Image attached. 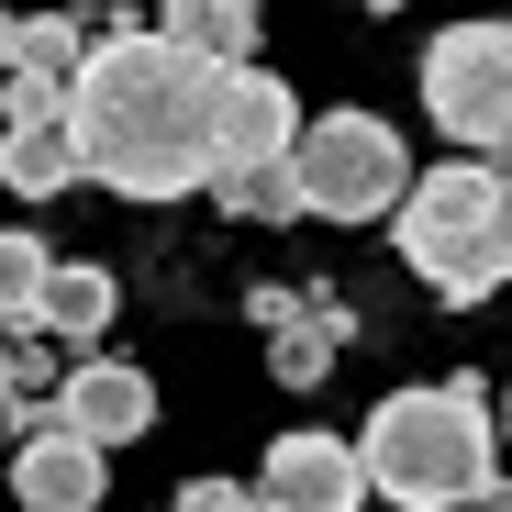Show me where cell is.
Listing matches in <instances>:
<instances>
[{
    "instance_id": "cell-1",
    "label": "cell",
    "mask_w": 512,
    "mask_h": 512,
    "mask_svg": "<svg viewBox=\"0 0 512 512\" xmlns=\"http://www.w3.org/2000/svg\"><path fill=\"white\" fill-rule=\"evenodd\" d=\"M67 123H78V156L90 179L123 190V201H179V190H212V123H223V67L190 56L167 23H123V34H90L67 78Z\"/></svg>"
},
{
    "instance_id": "cell-2",
    "label": "cell",
    "mask_w": 512,
    "mask_h": 512,
    "mask_svg": "<svg viewBox=\"0 0 512 512\" xmlns=\"http://www.w3.org/2000/svg\"><path fill=\"white\" fill-rule=\"evenodd\" d=\"M368 490L390 512H479L501 501V435H490V401L479 379H435V390H390L368 412Z\"/></svg>"
},
{
    "instance_id": "cell-3",
    "label": "cell",
    "mask_w": 512,
    "mask_h": 512,
    "mask_svg": "<svg viewBox=\"0 0 512 512\" xmlns=\"http://www.w3.org/2000/svg\"><path fill=\"white\" fill-rule=\"evenodd\" d=\"M401 268L435 290V301H490L512 279V156H457V167H423L390 212Z\"/></svg>"
},
{
    "instance_id": "cell-4",
    "label": "cell",
    "mask_w": 512,
    "mask_h": 512,
    "mask_svg": "<svg viewBox=\"0 0 512 512\" xmlns=\"http://www.w3.org/2000/svg\"><path fill=\"white\" fill-rule=\"evenodd\" d=\"M301 201L312 223H390L401 190H412V145L379 123V112H301Z\"/></svg>"
},
{
    "instance_id": "cell-5",
    "label": "cell",
    "mask_w": 512,
    "mask_h": 512,
    "mask_svg": "<svg viewBox=\"0 0 512 512\" xmlns=\"http://www.w3.org/2000/svg\"><path fill=\"white\" fill-rule=\"evenodd\" d=\"M423 112L468 156H512V23H446L423 45Z\"/></svg>"
},
{
    "instance_id": "cell-6",
    "label": "cell",
    "mask_w": 512,
    "mask_h": 512,
    "mask_svg": "<svg viewBox=\"0 0 512 512\" xmlns=\"http://www.w3.org/2000/svg\"><path fill=\"white\" fill-rule=\"evenodd\" d=\"M256 501H279V512H368V457L357 435H323V423H290V435L268 446V468H256Z\"/></svg>"
},
{
    "instance_id": "cell-7",
    "label": "cell",
    "mask_w": 512,
    "mask_h": 512,
    "mask_svg": "<svg viewBox=\"0 0 512 512\" xmlns=\"http://www.w3.org/2000/svg\"><path fill=\"white\" fill-rule=\"evenodd\" d=\"M45 412L67 423V435H90V446H145L156 435V379L134 357H78Z\"/></svg>"
},
{
    "instance_id": "cell-8",
    "label": "cell",
    "mask_w": 512,
    "mask_h": 512,
    "mask_svg": "<svg viewBox=\"0 0 512 512\" xmlns=\"http://www.w3.org/2000/svg\"><path fill=\"white\" fill-rule=\"evenodd\" d=\"M12 501L23 512H101L112 501V446L67 435V423L45 412L34 435H23V457H12Z\"/></svg>"
},
{
    "instance_id": "cell-9",
    "label": "cell",
    "mask_w": 512,
    "mask_h": 512,
    "mask_svg": "<svg viewBox=\"0 0 512 512\" xmlns=\"http://www.w3.org/2000/svg\"><path fill=\"white\" fill-rule=\"evenodd\" d=\"M301 145V101L279 67H223V123H212V179L223 167H268Z\"/></svg>"
},
{
    "instance_id": "cell-10",
    "label": "cell",
    "mask_w": 512,
    "mask_h": 512,
    "mask_svg": "<svg viewBox=\"0 0 512 512\" xmlns=\"http://www.w3.org/2000/svg\"><path fill=\"white\" fill-rule=\"evenodd\" d=\"M245 312L268 323V368H279L290 390L334 379V346H346V334H357V312L334 301V290H256Z\"/></svg>"
},
{
    "instance_id": "cell-11",
    "label": "cell",
    "mask_w": 512,
    "mask_h": 512,
    "mask_svg": "<svg viewBox=\"0 0 512 512\" xmlns=\"http://www.w3.org/2000/svg\"><path fill=\"white\" fill-rule=\"evenodd\" d=\"M90 179V156H78V123L67 112H34V123H0V190L12 201H56Z\"/></svg>"
},
{
    "instance_id": "cell-12",
    "label": "cell",
    "mask_w": 512,
    "mask_h": 512,
    "mask_svg": "<svg viewBox=\"0 0 512 512\" xmlns=\"http://www.w3.org/2000/svg\"><path fill=\"white\" fill-rule=\"evenodd\" d=\"M112 268H90V256H56V279H45V334L56 346H101L112 334Z\"/></svg>"
},
{
    "instance_id": "cell-13",
    "label": "cell",
    "mask_w": 512,
    "mask_h": 512,
    "mask_svg": "<svg viewBox=\"0 0 512 512\" xmlns=\"http://www.w3.org/2000/svg\"><path fill=\"white\" fill-rule=\"evenodd\" d=\"M156 23L190 56H212V67H256V0H167Z\"/></svg>"
},
{
    "instance_id": "cell-14",
    "label": "cell",
    "mask_w": 512,
    "mask_h": 512,
    "mask_svg": "<svg viewBox=\"0 0 512 512\" xmlns=\"http://www.w3.org/2000/svg\"><path fill=\"white\" fill-rule=\"evenodd\" d=\"M45 279H56V245L34 223H12L0 234V323L12 334H45Z\"/></svg>"
},
{
    "instance_id": "cell-15",
    "label": "cell",
    "mask_w": 512,
    "mask_h": 512,
    "mask_svg": "<svg viewBox=\"0 0 512 512\" xmlns=\"http://www.w3.org/2000/svg\"><path fill=\"white\" fill-rule=\"evenodd\" d=\"M212 201H223V212H245V223H312L301 167H290V156H268V167H223V179H212Z\"/></svg>"
},
{
    "instance_id": "cell-16",
    "label": "cell",
    "mask_w": 512,
    "mask_h": 512,
    "mask_svg": "<svg viewBox=\"0 0 512 512\" xmlns=\"http://www.w3.org/2000/svg\"><path fill=\"white\" fill-rule=\"evenodd\" d=\"M90 12H23L12 23V67H34V78H78V56H90ZM12 67H0V78H12Z\"/></svg>"
},
{
    "instance_id": "cell-17",
    "label": "cell",
    "mask_w": 512,
    "mask_h": 512,
    "mask_svg": "<svg viewBox=\"0 0 512 512\" xmlns=\"http://www.w3.org/2000/svg\"><path fill=\"white\" fill-rule=\"evenodd\" d=\"M34 112H67V78H34V67H12V78H0V123H34Z\"/></svg>"
},
{
    "instance_id": "cell-18",
    "label": "cell",
    "mask_w": 512,
    "mask_h": 512,
    "mask_svg": "<svg viewBox=\"0 0 512 512\" xmlns=\"http://www.w3.org/2000/svg\"><path fill=\"white\" fill-rule=\"evenodd\" d=\"M167 512H279V501H245L234 479H190L179 501H167Z\"/></svg>"
},
{
    "instance_id": "cell-19",
    "label": "cell",
    "mask_w": 512,
    "mask_h": 512,
    "mask_svg": "<svg viewBox=\"0 0 512 512\" xmlns=\"http://www.w3.org/2000/svg\"><path fill=\"white\" fill-rule=\"evenodd\" d=\"M0 423H23V435L45 423V412H34V390H23V368H12V346H0Z\"/></svg>"
},
{
    "instance_id": "cell-20",
    "label": "cell",
    "mask_w": 512,
    "mask_h": 512,
    "mask_svg": "<svg viewBox=\"0 0 512 512\" xmlns=\"http://www.w3.org/2000/svg\"><path fill=\"white\" fill-rule=\"evenodd\" d=\"M12 23H23V12H0V67H12Z\"/></svg>"
},
{
    "instance_id": "cell-21",
    "label": "cell",
    "mask_w": 512,
    "mask_h": 512,
    "mask_svg": "<svg viewBox=\"0 0 512 512\" xmlns=\"http://www.w3.org/2000/svg\"><path fill=\"white\" fill-rule=\"evenodd\" d=\"M357 12H401V0H357Z\"/></svg>"
},
{
    "instance_id": "cell-22",
    "label": "cell",
    "mask_w": 512,
    "mask_h": 512,
    "mask_svg": "<svg viewBox=\"0 0 512 512\" xmlns=\"http://www.w3.org/2000/svg\"><path fill=\"white\" fill-rule=\"evenodd\" d=\"M501 423H512V390H501Z\"/></svg>"
},
{
    "instance_id": "cell-23",
    "label": "cell",
    "mask_w": 512,
    "mask_h": 512,
    "mask_svg": "<svg viewBox=\"0 0 512 512\" xmlns=\"http://www.w3.org/2000/svg\"><path fill=\"white\" fill-rule=\"evenodd\" d=\"M156 12H167V0H156Z\"/></svg>"
}]
</instances>
